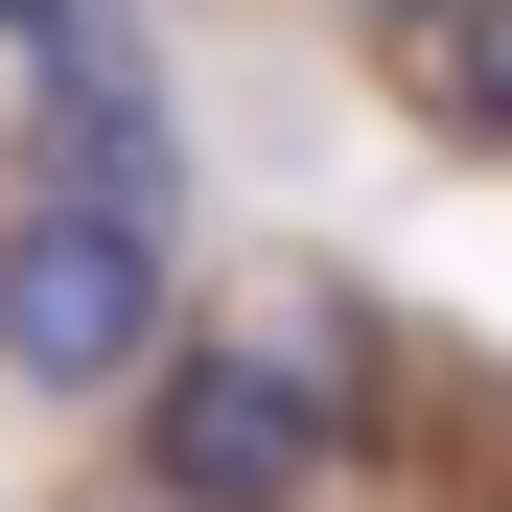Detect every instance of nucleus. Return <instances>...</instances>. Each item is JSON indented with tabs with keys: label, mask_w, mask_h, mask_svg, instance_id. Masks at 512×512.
Masks as SVG:
<instances>
[{
	"label": "nucleus",
	"mask_w": 512,
	"mask_h": 512,
	"mask_svg": "<svg viewBox=\"0 0 512 512\" xmlns=\"http://www.w3.org/2000/svg\"><path fill=\"white\" fill-rule=\"evenodd\" d=\"M350 443V326H210V350L140 373V466L163 512H303Z\"/></svg>",
	"instance_id": "nucleus-1"
},
{
	"label": "nucleus",
	"mask_w": 512,
	"mask_h": 512,
	"mask_svg": "<svg viewBox=\"0 0 512 512\" xmlns=\"http://www.w3.org/2000/svg\"><path fill=\"white\" fill-rule=\"evenodd\" d=\"M163 350H187L163 210H94V187H24L0 210V373L24 396H140Z\"/></svg>",
	"instance_id": "nucleus-2"
},
{
	"label": "nucleus",
	"mask_w": 512,
	"mask_h": 512,
	"mask_svg": "<svg viewBox=\"0 0 512 512\" xmlns=\"http://www.w3.org/2000/svg\"><path fill=\"white\" fill-rule=\"evenodd\" d=\"M24 187H94V210H187V163H163V94L70 47V70H47V117H24Z\"/></svg>",
	"instance_id": "nucleus-3"
},
{
	"label": "nucleus",
	"mask_w": 512,
	"mask_h": 512,
	"mask_svg": "<svg viewBox=\"0 0 512 512\" xmlns=\"http://www.w3.org/2000/svg\"><path fill=\"white\" fill-rule=\"evenodd\" d=\"M419 117L512 163V0H443V24H419Z\"/></svg>",
	"instance_id": "nucleus-4"
},
{
	"label": "nucleus",
	"mask_w": 512,
	"mask_h": 512,
	"mask_svg": "<svg viewBox=\"0 0 512 512\" xmlns=\"http://www.w3.org/2000/svg\"><path fill=\"white\" fill-rule=\"evenodd\" d=\"M0 47H24V70H70V0H0Z\"/></svg>",
	"instance_id": "nucleus-5"
},
{
	"label": "nucleus",
	"mask_w": 512,
	"mask_h": 512,
	"mask_svg": "<svg viewBox=\"0 0 512 512\" xmlns=\"http://www.w3.org/2000/svg\"><path fill=\"white\" fill-rule=\"evenodd\" d=\"M350 24H396V47H419V24H443V0H350Z\"/></svg>",
	"instance_id": "nucleus-6"
}]
</instances>
